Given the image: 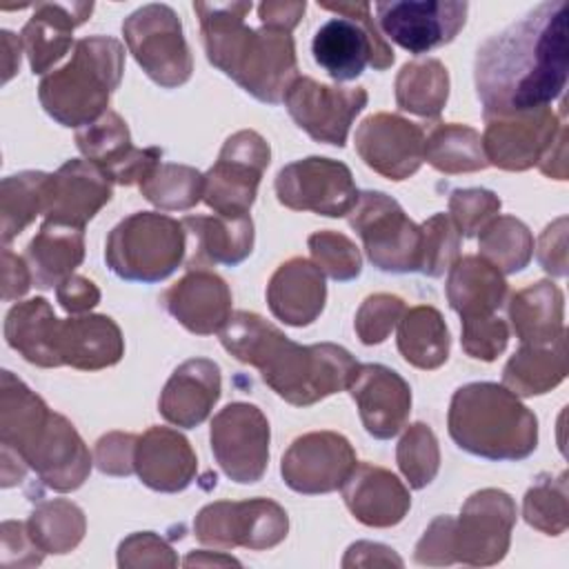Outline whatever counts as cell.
Here are the masks:
<instances>
[{
	"mask_svg": "<svg viewBox=\"0 0 569 569\" xmlns=\"http://www.w3.org/2000/svg\"><path fill=\"white\" fill-rule=\"evenodd\" d=\"M187 229L167 213L136 211L107 236V267L127 282L153 284L169 278L182 262Z\"/></svg>",
	"mask_w": 569,
	"mask_h": 569,
	"instance_id": "6",
	"label": "cell"
},
{
	"mask_svg": "<svg viewBox=\"0 0 569 569\" xmlns=\"http://www.w3.org/2000/svg\"><path fill=\"white\" fill-rule=\"evenodd\" d=\"M513 525L516 502L507 491L489 487L471 493L451 525L453 562L498 565L509 551Z\"/></svg>",
	"mask_w": 569,
	"mask_h": 569,
	"instance_id": "12",
	"label": "cell"
},
{
	"mask_svg": "<svg viewBox=\"0 0 569 569\" xmlns=\"http://www.w3.org/2000/svg\"><path fill=\"white\" fill-rule=\"evenodd\" d=\"M56 298L67 313L80 316L91 311L100 302V289L93 280L71 273L56 287Z\"/></svg>",
	"mask_w": 569,
	"mask_h": 569,
	"instance_id": "57",
	"label": "cell"
},
{
	"mask_svg": "<svg viewBox=\"0 0 569 569\" xmlns=\"http://www.w3.org/2000/svg\"><path fill=\"white\" fill-rule=\"evenodd\" d=\"M402 567V558L387 545L380 542H369V540H358L353 542L345 558H342V567Z\"/></svg>",
	"mask_w": 569,
	"mask_h": 569,
	"instance_id": "59",
	"label": "cell"
},
{
	"mask_svg": "<svg viewBox=\"0 0 569 569\" xmlns=\"http://www.w3.org/2000/svg\"><path fill=\"white\" fill-rule=\"evenodd\" d=\"M287 531V511L269 498L216 500L204 505L193 520L196 540L213 549L264 551L280 545Z\"/></svg>",
	"mask_w": 569,
	"mask_h": 569,
	"instance_id": "10",
	"label": "cell"
},
{
	"mask_svg": "<svg viewBox=\"0 0 569 569\" xmlns=\"http://www.w3.org/2000/svg\"><path fill=\"white\" fill-rule=\"evenodd\" d=\"M562 127L565 120L556 116L551 107L487 118V127L480 138L485 158L489 164L505 171H527L538 164Z\"/></svg>",
	"mask_w": 569,
	"mask_h": 569,
	"instance_id": "20",
	"label": "cell"
},
{
	"mask_svg": "<svg viewBox=\"0 0 569 569\" xmlns=\"http://www.w3.org/2000/svg\"><path fill=\"white\" fill-rule=\"evenodd\" d=\"M220 345L284 402L309 407L349 387L360 362L340 345H298L253 311H236L220 329Z\"/></svg>",
	"mask_w": 569,
	"mask_h": 569,
	"instance_id": "2",
	"label": "cell"
},
{
	"mask_svg": "<svg viewBox=\"0 0 569 569\" xmlns=\"http://www.w3.org/2000/svg\"><path fill=\"white\" fill-rule=\"evenodd\" d=\"M449 347V329L436 307L416 305L405 309L398 320V351L409 365L425 371L438 369L447 362Z\"/></svg>",
	"mask_w": 569,
	"mask_h": 569,
	"instance_id": "37",
	"label": "cell"
},
{
	"mask_svg": "<svg viewBox=\"0 0 569 569\" xmlns=\"http://www.w3.org/2000/svg\"><path fill=\"white\" fill-rule=\"evenodd\" d=\"M507 313L522 345H547L565 333V296L551 280H538L513 291Z\"/></svg>",
	"mask_w": 569,
	"mask_h": 569,
	"instance_id": "32",
	"label": "cell"
},
{
	"mask_svg": "<svg viewBox=\"0 0 569 569\" xmlns=\"http://www.w3.org/2000/svg\"><path fill=\"white\" fill-rule=\"evenodd\" d=\"M269 422L249 402H229L209 427L213 458L222 473L240 485L258 482L269 465Z\"/></svg>",
	"mask_w": 569,
	"mask_h": 569,
	"instance_id": "14",
	"label": "cell"
},
{
	"mask_svg": "<svg viewBox=\"0 0 569 569\" xmlns=\"http://www.w3.org/2000/svg\"><path fill=\"white\" fill-rule=\"evenodd\" d=\"M480 258L491 262L502 276L522 271L533 256V236L516 216H496L478 238Z\"/></svg>",
	"mask_w": 569,
	"mask_h": 569,
	"instance_id": "43",
	"label": "cell"
},
{
	"mask_svg": "<svg viewBox=\"0 0 569 569\" xmlns=\"http://www.w3.org/2000/svg\"><path fill=\"white\" fill-rule=\"evenodd\" d=\"M538 169L553 180H567V124L558 131L556 140L538 160Z\"/></svg>",
	"mask_w": 569,
	"mask_h": 569,
	"instance_id": "61",
	"label": "cell"
},
{
	"mask_svg": "<svg viewBox=\"0 0 569 569\" xmlns=\"http://www.w3.org/2000/svg\"><path fill=\"white\" fill-rule=\"evenodd\" d=\"M113 182L89 160L71 158L49 176L44 220L82 227L111 200Z\"/></svg>",
	"mask_w": 569,
	"mask_h": 569,
	"instance_id": "23",
	"label": "cell"
},
{
	"mask_svg": "<svg viewBox=\"0 0 569 569\" xmlns=\"http://www.w3.org/2000/svg\"><path fill=\"white\" fill-rule=\"evenodd\" d=\"M425 160L440 173H471L489 167L480 133L460 122H438L425 138Z\"/></svg>",
	"mask_w": 569,
	"mask_h": 569,
	"instance_id": "40",
	"label": "cell"
},
{
	"mask_svg": "<svg viewBox=\"0 0 569 569\" xmlns=\"http://www.w3.org/2000/svg\"><path fill=\"white\" fill-rule=\"evenodd\" d=\"M2 533V567H36L42 562L44 551L29 536L27 522L4 520L0 527Z\"/></svg>",
	"mask_w": 569,
	"mask_h": 569,
	"instance_id": "54",
	"label": "cell"
},
{
	"mask_svg": "<svg viewBox=\"0 0 569 569\" xmlns=\"http://www.w3.org/2000/svg\"><path fill=\"white\" fill-rule=\"evenodd\" d=\"M60 322L47 298H29L9 309L4 318V340L36 367H62L58 353Z\"/></svg>",
	"mask_w": 569,
	"mask_h": 569,
	"instance_id": "31",
	"label": "cell"
},
{
	"mask_svg": "<svg viewBox=\"0 0 569 569\" xmlns=\"http://www.w3.org/2000/svg\"><path fill=\"white\" fill-rule=\"evenodd\" d=\"M500 204V198L489 189H453L449 196V218L460 236L473 238L498 216Z\"/></svg>",
	"mask_w": 569,
	"mask_h": 569,
	"instance_id": "49",
	"label": "cell"
},
{
	"mask_svg": "<svg viewBox=\"0 0 569 569\" xmlns=\"http://www.w3.org/2000/svg\"><path fill=\"white\" fill-rule=\"evenodd\" d=\"M49 176L44 171H20L0 184V236L4 247L18 238L36 216L44 213Z\"/></svg>",
	"mask_w": 569,
	"mask_h": 569,
	"instance_id": "41",
	"label": "cell"
},
{
	"mask_svg": "<svg viewBox=\"0 0 569 569\" xmlns=\"http://www.w3.org/2000/svg\"><path fill=\"white\" fill-rule=\"evenodd\" d=\"M405 300L393 293H371L356 311L353 329L362 345H380L405 313Z\"/></svg>",
	"mask_w": 569,
	"mask_h": 569,
	"instance_id": "50",
	"label": "cell"
},
{
	"mask_svg": "<svg viewBox=\"0 0 569 569\" xmlns=\"http://www.w3.org/2000/svg\"><path fill=\"white\" fill-rule=\"evenodd\" d=\"M76 144L111 182L124 187L140 184L162 158L158 147H133L127 122L111 109L96 122L78 129Z\"/></svg>",
	"mask_w": 569,
	"mask_h": 569,
	"instance_id": "21",
	"label": "cell"
},
{
	"mask_svg": "<svg viewBox=\"0 0 569 569\" xmlns=\"http://www.w3.org/2000/svg\"><path fill=\"white\" fill-rule=\"evenodd\" d=\"M138 187L153 207L162 211H184L202 200L204 173L189 164L158 162Z\"/></svg>",
	"mask_w": 569,
	"mask_h": 569,
	"instance_id": "44",
	"label": "cell"
},
{
	"mask_svg": "<svg viewBox=\"0 0 569 569\" xmlns=\"http://www.w3.org/2000/svg\"><path fill=\"white\" fill-rule=\"evenodd\" d=\"M567 33V2H540L478 47L473 82L485 120L542 109L560 98L569 69Z\"/></svg>",
	"mask_w": 569,
	"mask_h": 569,
	"instance_id": "1",
	"label": "cell"
},
{
	"mask_svg": "<svg viewBox=\"0 0 569 569\" xmlns=\"http://www.w3.org/2000/svg\"><path fill=\"white\" fill-rule=\"evenodd\" d=\"M31 284H33V278L24 256H18L9 247H4L2 249V300L4 302L20 300Z\"/></svg>",
	"mask_w": 569,
	"mask_h": 569,
	"instance_id": "58",
	"label": "cell"
},
{
	"mask_svg": "<svg viewBox=\"0 0 569 569\" xmlns=\"http://www.w3.org/2000/svg\"><path fill=\"white\" fill-rule=\"evenodd\" d=\"M38 289L58 287L84 260V229L44 220L24 251Z\"/></svg>",
	"mask_w": 569,
	"mask_h": 569,
	"instance_id": "33",
	"label": "cell"
},
{
	"mask_svg": "<svg viewBox=\"0 0 569 569\" xmlns=\"http://www.w3.org/2000/svg\"><path fill=\"white\" fill-rule=\"evenodd\" d=\"M180 222L196 240V251L189 260V269L202 267V262L236 267L253 251L256 233L251 216H184Z\"/></svg>",
	"mask_w": 569,
	"mask_h": 569,
	"instance_id": "35",
	"label": "cell"
},
{
	"mask_svg": "<svg viewBox=\"0 0 569 569\" xmlns=\"http://www.w3.org/2000/svg\"><path fill=\"white\" fill-rule=\"evenodd\" d=\"M449 307L462 318L496 313L507 298L505 276L480 256H462L449 267L445 284Z\"/></svg>",
	"mask_w": 569,
	"mask_h": 569,
	"instance_id": "34",
	"label": "cell"
},
{
	"mask_svg": "<svg viewBox=\"0 0 569 569\" xmlns=\"http://www.w3.org/2000/svg\"><path fill=\"white\" fill-rule=\"evenodd\" d=\"M93 11L91 2H40L20 31L22 49L33 73H47L71 49V33Z\"/></svg>",
	"mask_w": 569,
	"mask_h": 569,
	"instance_id": "29",
	"label": "cell"
},
{
	"mask_svg": "<svg viewBox=\"0 0 569 569\" xmlns=\"http://www.w3.org/2000/svg\"><path fill=\"white\" fill-rule=\"evenodd\" d=\"M136 433L109 431L93 447V462L107 476H129L136 471Z\"/></svg>",
	"mask_w": 569,
	"mask_h": 569,
	"instance_id": "53",
	"label": "cell"
},
{
	"mask_svg": "<svg viewBox=\"0 0 569 569\" xmlns=\"http://www.w3.org/2000/svg\"><path fill=\"white\" fill-rule=\"evenodd\" d=\"M160 302L169 316L196 336H211L231 318L229 284L204 267L189 269L162 293Z\"/></svg>",
	"mask_w": 569,
	"mask_h": 569,
	"instance_id": "24",
	"label": "cell"
},
{
	"mask_svg": "<svg viewBox=\"0 0 569 569\" xmlns=\"http://www.w3.org/2000/svg\"><path fill=\"white\" fill-rule=\"evenodd\" d=\"M320 9L338 13L313 36V60L336 80H356L367 64L385 71L393 64V49L387 44L371 18L369 2H320Z\"/></svg>",
	"mask_w": 569,
	"mask_h": 569,
	"instance_id": "7",
	"label": "cell"
},
{
	"mask_svg": "<svg viewBox=\"0 0 569 569\" xmlns=\"http://www.w3.org/2000/svg\"><path fill=\"white\" fill-rule=\"evenodd\" d=\"M349 393L358 405L362 427L378 440L400 433L411 411V387L391 367L360 365L349 382Z\"/></svg>",
	"mask_w": 569,
	"mask_h": 569,
	"instance_id": "22",
	"label": "cell"
},
{
	"mask_svg": "<svg viewBox=\"0 0 569 569\" xmlns=\"http://www.w3.org/2000/svg\"><path fill=\"white\" fill-rule=\"evenodd\" d=\"M340 489L351 516L367 527H393L402 522L411 507V496L402 480L371 462H356Z\"/></svg>",
	"mask_w": 569,
	"mask_h": 569,
	"instance_id": "25",
	"label": "cell"
},
{
	"mask_svg": "<svg viewBox=\"0 0 569 569\" xmlns=\"http://www.w3.org/2000/svg\"><path fill=\"white\" fill-rule=\"evenodd\" d=\"M396 104L420 118H438L449 98V71L436 58L405 62L396 76Z\"/></svg>",
	"mask_w": 569,
	"mask_h": 569,
	"instance_id": "39",
	"label": "cell"
},
{
	"mask_svg": "<svg viewBox=\"0 0 569 569\" xmlns=\"http://www.w3.org/2000/svg\"><path fill=\"white\" fill-rule=\"evenodd\" d=\"M207 60L267 104H280L298 80L296 42L289 31L244 24L251 2H193Z\"/></svg>",
	"mask_w": 569,
	"mask_h": 569,
	"instance_id": "3",
	"label": "cell"
},
{
	"mask_svg": "<svg viewBox=\"0 0 569 569\" xmlns=\"http://www.w3.org/2000/svg\"><path fill=\"white\" fill-rule=\"evenodd\" d=\"M129 53L162 89L182 87L193 73V58L182 33V22L169 4L151 2L122 22Z\"/></svg>",
	"mask_w": 569,
	"mask_h": 569,
	"instance_id": "8",
	"label": "cell"
},
{
	"mask_svg": "<svg viewBox=\"0 0 569 569\" xmlns=\"http://www.w3.org/2000/svg\"><path fill=\"white\" fill-rule=\"evenodd\" d=\"M2 67H4V73H2V82H9L11 76L18 71L20 67V51H22V40L11 33V31H2Z\"/></svg>",
	"mask_w": 569,
	"mask_h": 569,
	"instance_id": "62",
	"label": "cell"
},
{
	"mask_svg": "<svg viewBox=\"0 0 569 569\" xmlns=\"http://www.w3.org/2000/svg\"><path fill=\"white\" fill-rule=\"evenodd\" d=\"M313 264L336 282H349L360 276L362 258L351 238L345 233L322 229L313 231L307 240Z\"/></svg>",
	"mask_w": 569,
	"mask_h": 569,
	"instance_id": "48",
	"label": "cell"
},
{
	"mask_svg": "<svg viewBox=\"0 0 569 569\" xmlns=\"http://www.w3.org/2000/svg\"><path fill=\"white\" fill-rule=\"evenodd\" d=\"M122 71L124 47L116 38H82L73 44L71 60L40 80L38 100L58 124L82 129L109 111Z\"/></svg>",
	"mask_w": 569,
	"mask_h": 569,
	"instance_id": "5",
	"label": "cell"
},
{
	"mask_svg": "<svg viewBox=\"0 0 569 569\" xmlns=\"http://www.w3.org/2000/svg\"><path fill=\"white\" fill-rule=\"evenodd\" d=\"M382 33L409 53H427L449 44L467 22L469 2H378Z\"/></svg>",
	"mask_w": 569,
	"mask_h": 569,
	"instance_id": "18",
	"label": "cell"
},
{
	"mask_svg": "<svg viewBox=\"0 0 569 569\" xmlns=\"http://www.w3.org/2000/svg\"><path fill=\"white\" fill-rule=\"evenodd\" d=\"M367 258L385 273H411L420 264V227L382 191H362L349 211Z\"/></svg>",
	"mask_w": 569,
	"mask_h": 569,
	"instance_id": "9",
	"label": "cell"
},
{
	"mask_svg": "<svg viewBox=\"0 0 569 569\" xmlns=\"http://www.w3.org/2000/svg\"><path fill=\"white\" fill-rule=\"evenodd\" d=\"M451 516H438L425 529L422 538L413 549V560L425 567H447L453 565L451 553Z\"/></svg>",
	"mask_w": 569,
	"mask_h": 569,
	"instance_id": "55",
	"label": "cell"
},
{
	"mask_svg": "<svg viewBox=\"0 0 569 569\" xmlns=\"http://www.w3.org/2000/svg\"><path fill=\"white\" fill-rule=\"evenodd\" d=\"M396 462L411 489L431 485L440 469V447L433 429L425 422L409 425L398 440Z\"/></svg>",
	"mask_w": 569,
	"mask_h": 569,
	"instance_id": "46",
	"label": "cell"
},
{
	"mask_svg": "<svg viewBox=\"0 0 569 569\" xmlns=\"http://www.w3.org/2000/svg\"><path fill=\"white\" fill-rule=\"evenodd\" d=\"M136 473L153 491L178 493L191 485L198 471L189 440L169 427H149L136 442Z\"/></svg>",
	"mask_w": 569,
	"mask_h": 569,
	"instance_id": "27",
	"label": "cell"
},
{
	"mask_svg": "<svg viewBox=\"0 0 569 569\" xmlns=\"http://www.w3.org/2000/svg\"><path fill=\"white\" fill-rule=\"evenodd\" d=\"M273 187L278 202L287 209L327 218L347 216L358 200L351 169L340 160L322 156H309L282 167Z\"/></svg>",
	"mask_w": 569,
	"mask_h": 569,
	"instance_id": "13",
	"label": "cell"
},
{
	"mask_svg": "<svg viewBox=\"0 0 569 569\" xmlns=\"http://www.w3.org/2000/svg\"><path fill=\"white\" fill-rule=\"evenodd\" d=\"M451 440L485 460H525L538 447V418L505 385L469 382L453 391L447 413Z\"/></svg>",
	"mask_w": 569,
	"mask_h": 569,
	"instance_id": "4",
	"label": "cell"
},
{
	"mask_svg": "<svg viewBox=\"0 0 569 569\" xmlns=\"http://www.w3.org/2000/svg\"><path fill=\"white\" fill-rule=\"evenodd\" d=\"M20 460L38 480L58 491H76L91 473L93 458L76 427L60 413L51 411L40 431L20 453Z\"/></svg>",
	"mask_w": 569,
	"mask_h": 569,
	"instance_id": "17",
	"label": "cell"
},
{
	"mask_svg": "<svg viewBox=\"0 0 569 569\" xmlns=\"http://www.w3.org/2000/svg\"><path fill=\"white\" fill-rule=\"evenodd\" d=\"M567 331L547 345H522L502 369V385L518 398L542 396L567 378Z\"/></svg>",
	"mask_w": 569,
	"mask_h": 569,
	"instance_id": "36",
	"label": "cell"
},
{
	"mask_svg": "<svg viewBox=\"0 0 569 569\" xmlns=\"http://www.w3.org/2000/svg\"><path fill=\"white\" fill-rule=\"evenodd\" d=\"M307 2H289V0H269V2H260L258 4V18L260 24L264 27H273V29H282V31H293L300 22V18L305 16Z\"/></svg>",
	"mask_w": 569,
	"mask_h": 569,
	"instance_id": "60",
	"label": "cell"
},
{
	"mask_svg": "<svg viewBox=\"0 0 569 569\" xmlns=\"http://www.w3.org/2000/svg\"><path fill=\"white\" fill-rule=\"evenodd\" d=\"M509 342V327L496 313L462 318V351L482 362H493Z\"/></svg>",
	"mask_w": 569,
	"mask_h": 569,
	"instance_id": "51",
	"label": "cell"
},
{
	"mask_svg": "<svg viewBox=\"0 0 569 569\" xmlns=\"http://www.w3.org/2000/svg\"><path fill=\"white\" fill-rule=\"evenodd\" d=\"M567 473H540L522 500V518L545 536H560L569 525Z\"/></svg>",
	"mask_w": 569,
	"mask_h": 569,
	"instance_id": "45",
	"label": "cell"
},
{
	"mask_svg": "<svg viewBox=\"0 0 569 569\" xmlns=\"http://www.w3.org/2000/svg\"><path fill=\"white\" fill-rule=\"evenodd\" d=\"M360 160L389 180H407L425 160L422 129L398 113H371L356 129Z\"/></svg>",
	"mask_w": 569,
	"mask_h": 569,
	"instance_id": "19",
	"label": "cell"
},
{
	"mask_svg": "<svg viewBox=\"0 0 569 569\" xmlns=\"http://www.w3.org/2000/svg\"><path fill=\"white\" fill-rule=\"evenodd\" d=\"M365 87L322 84L309 76H298L284 96L291 120L316 142L345 147L356 116L367 107Z\"/></svg>",
	"mask_w": 569,
	"mask_h": 569,
	"instance_id": "15",
	"label": "cell"
},
{
	"mask_svg": "<svg viewBox=\"0 0 569 569\" xmlns=\"http://www.w3.org/2000/svg\"><path fill=\"white\" fill-rule=\"evenodd\" d=\"M325 302V273L307 258H289L269 278L267 305L289 327L311 325L322 313Z\"/></svg>",
	"mask_w": 569,
	"mask_h": 569,
	"instance_id": "28",
	"label": "cell"
},
{
	"mask_svg": "<svg viewBox=\"0 0 569 569\" xmlns=\"http://www.w3.org/2000/svg\"><path fill=\"white\" fill-rule=\"evenodd\" d=\"M536 256L540 267L556 278L567 276V216L556 218L538 238Z\"/></svg>",
	"mask_w": 569,
	"mask_h": 569,
	"instance_id": "56",
	"label": "cell"
},
{
	"mask_svg": "<svg viewBox=\"0 0 569 569\" xmlns=\"http://www.w3.org/2000/svg\"><path fill=\"white\" fill-rule=\"evenodd\" d=\"M47 402L31 391L11 371H2L0 380V445L18 458L49 418Z\"/></svg>",
	"mask_w": 569,
	"mask_h": 569,
	"instance_id": "38",
	"label": "cell"
},
{
	"mask_svg": "<svg viewBox=\"0 0 569 569\" xmlns=\"http://www.w3.org/2000/svg\"><path fill=\"white\" fill-rule=\"evenodd\" d=\"M27 529L44 553H69L82 542L87 518L71 500H40L27 520Z\"/></svg>",
	"mask_w": 569,
	"mask_h": 569,
	"instance_id": "42",
	"label": "cell"
},
{
	"mask_svg": "<svg viewBox=\"0 0 569 569\" xmlns=\"http://www.w3.org/2000/svg\"><path fill=\"white\" fill-rule=\"evenodd\" d=\"M460 233L449 213H433L420 224V264L418 271L440 278L460 258Z\"/></svg>",
	"mask_w": 569,
	"mask_h": 569,
	"instance_id": "47",
	"label": "cell"
},
{
	"mask_svg": "<svg viewBox=\"0 0 569 569\" xmlns=\"http://www.w3.org/2000/svg\"><path fill=\"white\" fill-rule=\"evenodd\" d=\"M198 567V565H240L236 558L231 556H224L222 551H216L213 556L209 551H191L187 558H184V567Z\"/></svg>",
	"mask_w": 569,
	"mask_h": 569,
	"instance_id": "63",
	"label": "cell"
},
{
	"mask_svg": "<svg viewBox=\"0 0 569 569\" xmlns=\"http://www.w3.org/2000/svg\"><path fill=\"white\" fill-rule=\"evenodd\" d=\"M58 353L67 367L98 371L120 362L124 356V338L113 318L80 313L60 322Z\"/></svg>",
	"mask_w": 569,
	"mask_h": 569,
	"instance_id": "30",
	"label": "cell"
},
{
	"mask_svg": "<svg viewBox=\"0 0 569 569\" xmlns=\"http://www.w3.org/2000/svg\"><path fill=\"white\" fill-rule=\"evenodd\" d=\"M356 462V451L342 433L309 431L284 451L280 476L296 493H331L345 485Z\"/></svg>",
	"mask_w": 569,
	"mask_h": 569,
	"instance_id": "16",
	"label": "cell"
},
{
	"mask_svg": "<svg viewBox=\"0 0 569 569\" xmlns=\"http://www.w3.org/2000/svg\"><path fill=\"white\" fill-rule=\"evenodd\" d=\"M269 160V142L258 131H236L224 140L218 160L204 173L202 202L224 218L249 216Z\"/></svg>",
	"mask_w": 569,
	"mask_h": 569,
	"instance_id": "11",
	"label": "cell"
},
{
	"mask_svg": "<svg viewBox=\"0 0 569 569\" xmlns=\"http://www.w3.org/2000/svg\"><path fill=\"white\" fill-rule=\"evenodd\" d=\"M178 558L169 542L153 531H138L127 536L118 547V567L142 569V567H176Z\"/></svg>",
	"mask_w": 569,
	"mask_h": 569,
	"instance_id": "52",
	"label": "cell"
},
{
	"mask_svg": "<svg viewBox=\"0 0 569 569\" xmlns=\"http://www.w3.org/2000/svg\"><path fill=\"white\" fill-rule=\"evenodd\" d=\"M222 389L220 367L209 358L184 360L169 376L158 398L160 416L182 429L202 425L216 407Z\"/></svg>",
	"mask_w": 569,
	"mask_h": 569,
	"instance_id": "26",
	"label": "cell"
}]
</instances>
